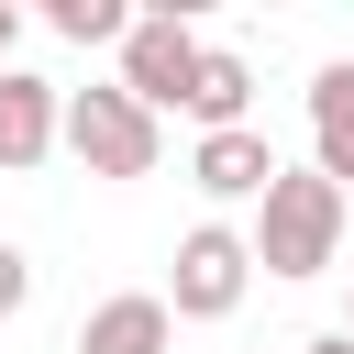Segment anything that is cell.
I'll return each instance as SVG.
<instances>
[{"label": "cell", "mask_w": 354, "mask_h": 354, "mask_svg": "<svg viewBox=\"0 0 354 354\" xmlns=\"http://www.w3.org/2000/svg\"><path fill=\"white\" fill-rule=\"evenodd\" d=\"M22 11H33V0H22Z\"/></svg>", "instance_id": "15"}, {"label": "cell", "mask_w": 354, "mask_h": 354, "mask_svg": "<svg viewBox=\"0 0 354 354\" xmlns=\"http://www.w3.org/2000/svg\"><path fill=\"white\" fill-rule=\"evenodd\" d=\"M310 155H321V177H354V55H332L310 77Z\"/></svg>", "instance_id": "8"}, {"label": "cell", "mask_w": 354, "mask_h": 354, "mask_svg": "<svg viewBox=\"0 0 354 354\" xmlns=\"http://www.w3.org/2000/svg\"><path fill=\"white\" fill-rule=\"evenodd\" d=\"M343 254V177L321 166H277L254 199V266L266 277H321Z\"/></svg>", "instance_id": "1"}, {"label": "cell", "mask_w": 354, "mask_h": 354, "mask_svg": "<svg viewBox=\"0 0 354 354\" xmlns=\"http://www.w3.org/2000/svg\"><path fill=\"white\" fill-rule=\"evenodd\" d=\"M33 11H44L66 44H122V33H133V0H33Z\"/></svg>", "instance_id": "10"}, {"label": "cell", "mask_w": 354, "mask_h": 354, "mask_svg": "<svg viewBox=\"0 0 354 354\" xmlns=\"http://www.w3.org/2000/svg\"><path fill=\"white\" fill-rule=\"evenodd\" d=\"M11 22H22V0H0V66H11Z\"/></svg>", "instance_id": "13"}, {"label": "cell", "mask_w": 354, "mask_h": 354, "mask_svg": "<svg viewBox=\"0 0 354 354\" xmlns=\"http://www.w3.org/2000/svg\"><path fill=\"white\" fill-rule=\"evenodd\" d=\"M188 77H199V33L166 22V11H133V33H122V88H133L144 111H177Z\"/></svg>", "instance_id": "4"}, {"label": "cell", "mask_w": 354, "mask_h": 354, "mask_svg": "<svg viewBox=\"0 0 354 354\" xmlns=\"http://www.w3.org/2000/svg\"><path fill=\"white\" fill-rule=\"evenodd\" d=\"M199 133H221V122H243L254 111V66L232 55V44H199V77H188V100H177Z\"/></svg>", "instance_id": "9"}, {"label": "cell", "mask_w": 354, "mask_h": 354, "mask_svg": "<svg viewBox=\"0 0 354 354\" xmlns=\"http://www.w3.org/2000/svg\"><path fill=\"white\" fill-rule=\"evenodd\" d=\"M243 277H254V232H232V221H199V232L177 243L166 310H177V321H221V310L243 299Z\"/></svg>", "instance_id": "3"}, {"label": "cell", "mask_w": 354, "mask_h": 354, "mask_svg": "<svg viewBox=\"0 0 354 354\" xmlns=\"http://www.w3.org/2000/svg\"><path fill=\"white\" fill-rule=\"evenodd\" d=\"M166 343H177L166 288H122V299H100V310L77 321V354H166Z\"/></svg>", "instance_id": "6"}, {"label": "cell", "mask_w": 354, "mask_h": 354, "mask_svg": "<svg viewBox=\"0 0 354 354\" xmlns=\"http://www.w3.org/2000/svg\"><path fill=\"white\" fill-rule=\"evenodd\" d=\"M188 177H199L210 199H266V177H277V155H266V133H254V122H221V133H199V155H188Z\"/></svg>", "instance_id": "7"}, {"label": "cell", "mask_w": 354, "mask_h": 354, "mask_svg": "<svg viewBox=\"0 0 354 354\" xmlns=\"http://www.w3.org/2000/svg\"><path fill=\"white\" fill-rule=\"evenodd\" d=\"M66 155H77L88 177H155L166 133H155V111L111 77V88H66Z\"/></svg>", "instance_id": "2"}, {"label": "cell", "mask_w": 354, "mask_h": 354, "mask_svg": "<svg viewBox=\"0 0 354 354\" xmlns=\"http://www.w3.org/2000/svg\"><path fill=\"white\" fill-rule=\"evenodd\" d=\"M133 11H166V22H199V11H221V0H133Z\"/></svg>", "instance_id": "12"}, {"label": "cell", "mask_w": 354, "mask_h": 354, "mask_svg": "<svg viewBox=\"0 0 354 354\" xmlns=\"http://www.w3.org/2000/svg\"><path fill=\"white\" fill-rule=\"evenodd\" d=\"M310 354H354V332H321V343H310Z\"/></svg>", "instance_id": "14"}, {"label": "cell", "mask_w": 354, "mask_h": 354, "mask_svg": "<svg viewBox=\"0 0 354 354\" xmlns=\"http://www.w3.org/2000/svg\"><path fill=\"white\" fill-rule=\"evenodd\" d=\"M55 144H66V88L33 77V66H0V166L22 177V166H44Z\"/></svg>", "instance_id": "5"}, {"label": "cell", "mask_w": 354, "mask_h": 354, "mask_svg": "<svg viewBox=\"0 0 354 354\" xmlns=\"http://www.w3.org/2000/svg\"><path fill=\"white\" fill-rule=\"evenodd\" d=\"M22 299H33V254H22V243H0V321H11Z\"/></svg>", "instance_id": "11"}, {"label": "cell", "mask_w": 354, "mask_h": 354, "mask_svg": "<svg viewBox=\"0 0 354 354\" xmlns=\"http://www.w3.org/2000/svg\"><path fill=\"white\" fill-rule=\"evenodd\" d=\"M343 332H354V321H343Z\"/></svg>", "instance_id": "16"}]
</instances>
